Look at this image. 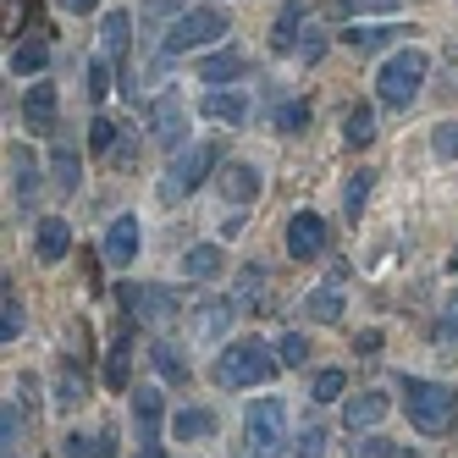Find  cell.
<instances>
[{
	"mask_svg": "<svg viewBox=\"0 0 458 458\" xmlns=\"http://www.w3.org/2000/svg\"><path fill=\"white\" fill-rule=\"evenodd\" d=\"M403 409H409V425H414V431H425V437L458 431V392L442 386V381L403 376Z\"/></svg>",
	"mask_w": 458,
	"mask_h": 458,
	"instance_id": "6da1fadb",
	"label": "cell"
},
{
	"mask_svg": "<svg viewBox=\"0 0 458 458\" xmlns=\"http://www.w3.org/2000/svg\"><path fill=\"white\" fill-rule=\"evenodd\" d=\"M282 365V353L271 348V343H259V337H238L233 348H221V359H216V386H226V392H238V386H259L271 370Z\"/></svg>",
	"mask_w": 458,
	"mask_h": 458,
	"instance_id": "7a4b0ae2",
	"label": "cell"
},
{
	"mask_svg": "<svg viewBox=\"0 0 458 458\" xmlns=\"http://www.w3.org/2000/svg\"><path fill=\"white\" fill-rule=\"evenodd\" d=\"M425 72H431V55L425 50H398L381 67V78H376V94H381V106H392V111H409L414 106V94H420V83H425Z\"/></svg>",
	"mask_w": 458,
	"mask_h": 458,
	"instance_id": "3957f363",
	"label": "cell"
},
{
	"mask_svg": "<svg viewBox=\"0 0 458 458\" xmlns=\"http://www.w3.org/2000/svg\"><path fill=\"white\" fill-rule=\"evenodd\" d=\"M50 55H55V39L45 28V0H22V34L12 39V72L34 78L50 67Z\"/></svg>",
	"mask_w": 458,
	"mask_h": 458,
	"instance_id": "277c9868",
	"label": "cell"
},
{
	"mask_svg": "<svg viewBox=\"0 0 458 458\" xmlns=\"http://www.w3.org/2000/svg\"><path fill=\"white\" fill-rule=\"evenodd\" d=\"M216 160H221V144H188L177 160H172V166H166V182H160V199H166V205H177V199H188V193L193 188H199L205 177H210V166H216Z\"/></svg>",
	"mask_w": 458,
	"mask_h": 458,
	"instance_id": "5b68a950",
	"label": "cell"
},
{
	"mask_svg": "<svg viewBox=\"0 0 458 458\" xmlns=\"http://www.w3.org/2000/svg\"><path fill=\"white\" fill-rule=\"evenodd\" d=\"M226 34V12H216V6H188L177 22H172V34L160 39V61H172V55H182V50H193V45H210V39H221Z\"/></svg>",
	"mask_w": 458,
	"mask_h": 458,
	"instance_id": "8992f818",
	"label": "cell"
},
{
	"mask_svg": "<svg viewBox=\"0 0 458 458\" xmlns=\"http://www.w3.org/2000/svg\"><path fill=\"white\" fill-rule=\"evenodd\" d=\"M100 50L111 55V67H116V78H122V94H127V100H144L139 83H133V17H127V12H106V17H100Z\"/></svg>",
	"mask_w": 458,
	"mask_h": 458,
	"instance_id": "52a82bcc",
	"label": "cell"
},
{
	"mask_svg": "<svg viewBox=\"0 0 458 458\" xmlns=\"http://www.w3.org/2000/svg\"><path fill=\"white\" fill-rule=\"evenodd\" d=\"M249 453H293L287 447V403L254 398L249 403Z\"/></svg>",
	"mask_w": 458,
	"mask_h": 458,
	"instance_id": "ba28073f",
	"label": "cell"
},
{
	"mask_svg": "<svg viewBox=\"0 0 458 458\" xmlns=\"http://www.w3.org/2000/svg\"><path fill=\"white\" fill-rule=\"evenodd\" d=\"M144 127H149V139L160 149H177L188 139V111H182V100H177V94H155L149 111H144Z\"/></svg>",
	"mask_w": 458,
	"mask_h": 458,
	"instance_id": "9c48e42d",
	"label": "cell"
},
{
	"mask_svg": "<svg viewBox=\"0 0 458 458\" xmlns=\"http://www.w3.org/2000/svg\"><path fill=\"white\" fill-rule=\"evenodd\" d=\"M160 420H166V398L155 386H139L133 392V437H139V453H149V458L166 453L160 447Z\"/></svg>",
	"mask_w": 458,
	"mask_h": 458,
	"instance_id": "30bf717a",
	"label": "cell"
},
{
	"mask_svg": "<svg viewBox=\"0 0 458 458\" xmlns=\"http://www.w3.org/2000/svg\"><path fill=\"white\" fill-rule=\"evenodd\" d=\"M116 299H122V310L133 315V320H166V315H177V299L166 287H139V282H122L116 287Z\"/></svg>",
	"mask_w": 458,
	"mask_h": 458,
	"instance_id": "8fae6325",
	"label": "cell"
},
{
	"mask_svg": "<svg viewBox=\"0 0 458 458\" xmlns=\"http://www.w3.org/2000/svg\"><path fill=\"white\" fill-rule=\"evenodd\" d=\"M320 249H326V221L315 210H299L287 221V254L293 259H320Z\"/></svg>",
	"mask_w": 458,
	"mask_h": 458,
	"instance_id": "7c38bea8",
	"label": "cell"
},
{
	"mask_svg": "<svg viewBox=\"0 0 458 458\" xmlns=\"http://www.w3.org/2000/svg\"><path fill=\"white\" fill-rule=\"evenodd\" d=\"M133 254H139V216H116L106 226V266H133Z\"/></svg>",
	"mask_w": 458,
	"mask_h": 458,
	"instance_id": "4fadbf2b",
	"label": "cell"
},
{
	"mask_svg": "<svg viewBox=\"0 0 458 458\" xmlns=\"http://www.w3.org/2000/svg\"><path fill=\"white\" fill-rule=\"evenodd\" d=\"M22 122L34 127V133H55L61 106H55V89H50V83H34V89L22 94Z\"/></svg>",
	"mask_w": 458,
	"mask_h": 458,
	"instance_id": "5bb4252c",
	"label": "cell"
},
{
	"mask_svg": "<svg viewBox=\"0 0 458 458\" xmlns=\"http://www.w3.org/2000/svg\"><path fill=\"white\" fill-rule=\"evenodd\" d=\"M398 39H409V28H403V22H370V28H343V45H348V50H359V55H370V50H381V45H398Z\"/></svg>",
	"mask_w": 458,
	"mask_h": 458,
	"instance_id": "9a60e30c",
	"label": "cell"
},
{
	"mask_svg": "<svg viewBox=\"0 0 458 458\" xmlns=\"http://www.w3.org/2000/svg\"><path fill=\"white\" fill-rule=\"evenodd\" d=\"M310 6H315V0H287V6H282V17L271 22V50L282 55V50H299V28L310 22Z\"/></svg>",
	"mask_w": 458,
	"mask_h": 458,
	"instance_id": "2e32d148",
	"label": "cell"
},
{
	"mask_svg": "<svg viewBox=\"0 0 458 458\" xmlns=\"http://www.w3.org/2000/svg\"><path fill=\"white\" fill-rule=\"evenodd\" d=\"M221 193H226V210H233V205H254L259 199V172L249 166V160H233V166L221 172Z\"/></svg>",
	"mask_w": 458,
	"mask_h": 458,
	"instance_id": "e0dca14e",
	"label": "cell"
},
{
	"mask_svg": "<svg viewBox=\"0 0 458 458\" xmlns=\"http://www.w3.org/2000/svg\"><path fill=\"white\" fill-rule=\"evenodd\" d=\"M12 177H17V205H22V210H34V205H39V193H45V177H39L34 155H28L22 144L12 149Z\"/></svg>",
	"mask_w": 458,
	"mask_h": 458,
	"instance_id": "ac0fdd59",
	"label": "cell"
},
{
	"mask_svg": "<svg viewBox=\"0 0 458 458\" xmlns=\"http://www.w3.org/2000/svg\"><path fill=\"white\" fill-rule=\"evenodd\" d=\"M386 420V392H359L353 403H343V425L359 437V431H370V425Z\"/></svg>",
	"mask_w": 458,
	"mask_h": 458,
	"instance_id": "d6986e66",
	"label": "cell"
},
{
	"mask_svg": "<svg viewBox=\"0 0 458 458\" xmlns=\"http://www.w3.org/2000/svg\"><path fill=\"white\" fill-rule=\"evenodd\" d=\"M67 249H72V226L61 221V216H45V221H39V233H34V254L45 259V266H55V259L67 254Z\"/></svg>",
	"mask_w": 458,
	"mask_h": 458,
	"instance_id": "ffe728a7",
	"label": "cell"
},
{
	"mask_svg": "<svg viewBox=\"0 0 458 458\" xmlns=\"http://www.w3.org/2000/svg\"><path fill=\"white\" fill-rule=\"evenodd\" d=\"M243 72H249V55L243 50H216V55L199 61V78L205 83H238Z\"/></svg>",
	"mask_w": 458,
	"mask_h": 458,
	"instance_id": "44dd1931",
	"label": "cell"
},
{
	"mask_svg": "<svg viewBox=\"0 0 458 458\" xmlns=\"http://www.w3.org/2000/svg\"><path fill=\"white\" fill-rule=\"evenodd\" d=\"M233 315H238V304H233V299H210V304H199V310H193V337H199V343L221 337Z\"/></svg>",
	"mask_w": 458,
	"mask_h": 458,
	"instance_id": "7402d4cb",
	"label": "cell"
},
{
	"mask_svg": "<svg viewBox=\"0 0 458 458\" xmlns=\"http://www.w3.org/2000/svg\"><path fill=\"white\" fill-rule=\"evenodd\" d=\"M50 182H55V193H78V149L67 139L50 144Z\"/></svg>",
	"mask_w": 458,
	"mask_h": 458,
	"instance_id": "603a6c76",
	"label": "cell"
},
{
	"mask_svg": "<svg viewBox=\"0 0 458 458\" xmlns=\"http://www.w3.org/2000/svg\"><path fill=\"white\" fill-rule=\"evenodd\" d=\"M172 437H177V442H205V437H216V414H210V409H199V403L177 409V420H172Z\"/></svg>",
	"mask_w": 458,
	"mask_h": 458,
	"instance_id": "cb8c5ba5",
	"label": "cell"
},
{
	"mask_svg": "<svg viewBox=\"0 0 458 458\" xmlns=\"http://www.w3.org/2000/svg\"><path fill=\"white\" fill-rule=\"evenodd\" d=\"M310 320H326V326H332V320H343V266H337V276L332 282H326V287H315L310 293Z\"/></svg>",
	"mask_w": 458,
	"mask_h": 458,
	"instance_id": "d4e9b609",
	"label": "cell"
},
{
	"mask_svg": "<svg viewBox=\"0 0 458 458\" xmlns=\"http://www.w3.org/2000/svg\"><path fill=\"white\" fill-rule=\"evenodd\" d=\"M127 370H133V337L116 332V337H111V348H106V386H111V392H122V386H127Z\"/></svg>",
	"mask_w": 458,
	"mask_h": 458,
	"instance_id": "484cf974",
	"label": "cell"
},
{
	"mask_svg": "<svg viewBox=\"0 0 458 458\" xmlns=\"http://www.w3.org/2000/svg\"><path fill=\"white\" fill-rule=\"evenodd\" d=\"M122 139H127V127H116L111 116L94 111V122H89V149H94V160H116Z\"/></svg>",
	"mask_w": 458,
	"mask_h": 458,
	"instance_id": "4316f807",
	"label": "cell"
},
{
	"mask_svg": "<svg viewBox=\"0 0 458 458\" xmlns=\"http://www.w3.org/2000/svg\"><path fill=\"white\" fill-rule=\"evenodd\" d=\"M343 144L348 149H370L376 144V111L370 106H348V116H343Z\"/></svg>",
	"mask_w": 458,
	"mask_h": 458,
	"instance_id": "83f0119b",
	"label": "cell"
},
{
	"mask_svg": "<svg viewBox=\"0 0 458 458\" xmlns=\"http://www.w3.org/2000/svg\"><path fill=\"white\" fill-rule=\"evenodd\" d=\"M83 398H89L83 365H78V359H67V365H61V381H55V409H78Z\"/></svg>",
	"mask_w": 458,
	"mask_h": 458,
	"instance_id": "f1b7e54d",
	"label": "cell"
},
{
	"mask_svg": "<svg viewBox=\"0 0 458 458\" xmlns=\"http://www.w3.org/2000/svg\"><path fill=\"white\" fill-rule=\"evenodd\" d=\"M233 304L238 310H266V266H243V276L233 287Z\"/></svg>",
	"mask_w": 458,
	"mask_h": 458,
	"instance_id": "f546056e",
	"label": "cell"
},
{
	"mask_svg": "<svg viewBox=\"0 0 458 458\" xmlns=\"http://www.w3.org/2000/svg\"><path fill=\"white\" fill-rule=\"evenodd\" d=\"M182 271H188L193 282H210V276H221V249H216V243H193V249L182 254Z\"/></svg>",
	"mask_w": 458,
	"mask_h": 458,
	"instance_id": "4dcf8cb0",
	"label": "cell"
},
{
	"mask_svg": "<svg viewBox=\"0 0 458 458\" xmlns=\"http://www.w3.org/2000/svg\"><path fill=\"white\" fill-rule=\"evenodd\" d=\"M370 193H376V172H370V166L348 177V188H343V210H348V221H359V216H365Z\"/></svg>",
	"mask_w": 458,
	"mask_h": 458,
	"instance_id": "1f68e13d",
	"label": "cell"
},
{
	"mask_svg": "<svg viewBox=\"0 0 458 458\" xmlns=\"http://www.w3.org/2000/svg\"><path fill=\"white\" fill-rule=\"evenodd\" d=\"M149 365L160 370V381H172V386H188V365H182L177 343H155V348H149Z\"/></svg>",
	"mask_w": 458,
	"mask_h": 458,
	"instance_id": "d6a6232c",
	"label": "cell"
},
{
	"mask_svg": "<svg viewBox=\"0 0 458 458\" xmlns=\"http://www.w3.org/2000/svg\"><path fill=\"white\" fill-rule=\"evenodd\" d=\"M205 111L216 116V122H243L249 116V100H243V94H233V89H221V94H205Z\"/></svg>",
	"mask_w": 458,
	"mask_h": 458,
	"instance_id": "836d02e7",
	"label": "cell"
},
{
	"mask_svg": "<svg viewBox=\"0 0 458 458\" xmlns=\"http://www.w3.org/2000/svg\"><path fill=\"white\" fill-rule=\"evenodd\" d=\"M111 78H116V67H111V55L100 50V55L89 61V100H94V111L111 100Z\"/></svg>",
	"mask_w": 458,
	"mask_h": 458,
	"instance_id": "e575fe53",
	"label": "cell"
},
{
	"mask_svg": "<svg viewBox=\"0 0 458 458\" xmlns=\"http://www.w3.org/2000/svg\"><path fill=\"white\" fill-rule=\"evenodd\" d=\"M304 122H310V106H304V100H282V106L271 111V127H276V133H299Z\"/></svg>",
	"mask_w": 458,
	"mask_h": 458,
	"instance_id": "d590c367",
	"label": "cell"
},
{
	"mask_svg": "<svg viewBox=\"0 0 458 458\" xmlns=\"http://www.w3.org/2000/svg\"><path fill=\"white\" fill-rule=\"evenodd\" d=\"M12 337H22V304H17V293L6 282V304H0V343H12Z\"/></svg>",
	"mask_w": 458,
	"mask_h": 458,
	"instance_id": "8d00e7d4",
	"label": "cell"
},
{
	"mask_svg": "<svg viewBox=\"0 0 458 458\" xmlns=\"http://www.w3.org/2000/svg\"><path fill=\"white\" fill-rule=\"evenodd\" d=\"M409 447H398V442H386V437H365L359 431V447H353V458H403Z\"/></svg>",
	"mask_w": 458,
	"mask_h": 458,
	"instance_id": "74e56055",
	"label": "cell"
},
{
	"mask_svg": "<svg viewBox=\"0 0 458 458\" xmlns=\"http://www.w3.org/2000/svg\"><path fill=\"white\" fill-rule=\"evenodd\" d=\"M276 353H282V365H287V370H299L304 359H310V337H304V332H287V337L276 343Z\"/></svg>",
	"mask_w": 458,
	"mask_h": 458,
	"instance_id": "f35d334b",
	"label": "cell"
},
{
	"mask_svg": "<svg viewBox=\"0 0 458 458\" xmlns=\"http://www.w3.org/2000/svg\"><path fill=\"white\" fill-rule=\"evenodd\" d=\"M343 386H348L343 370H320L315 386H310V398H315V403H332V398H343Z\"/></svg>",
	"mask_w": 458,
	"mask_h": 458,
	"instance_id": "ab89813d",
	"label": "cell"
},
{
	"mask_svg": "<svg viewBox=\"0 0 458 458\" xmlns=\"http://www.w3.org/2000/svg\"><path fill=\"white\" fill-rule=\"evenodd\" d=\"M431 149H437V160H458V122H437Z\"/></svg>",
	"mask_w": 458,
	"mask_h": 458,
	"instance_id": "60d3db41",
	"label": "cell"
},
{
	"mask_svg": "<svg viewBox=\"0 0 458 458\" xmlns=\"http://www.w3.org/2000/svg\"><path fill=\"white\" fill-rule=\"evenodd\" d=\"M193 0H149L144 6V22H160V17H172V12H188Z\"/></svg>",
	"mask_w": 458,
	"mask_h": 458,
	"instance_id": "b9f144b4",
	"label": "cell"
},
{
	"mask_svg": "<svg viewBox=\"0 0 458 458\" xmlns=\"http://www.w3.org/2000/svg\"><path fill=\"white\" fill-rule=\"evenodd\" d=\"M326 447V425L315 420V425H304V431H299V447H293V453H320Z\"/></svg>",
	"mask_w": 458,
	"mask_h": 458,
	"instance_id": "7bdbcfd3",
	"label": "cell"
},
{
	"mask_svg": "<svg viewBox=\"0 0 458 458\" xmlns=\"http://www.w3.org/2000/svg\"><path fill=\"white\" fill-rule=\"evenodd\" d=\"M353 12H392V0H337V17H353Z\"/></svg>",
	"mask_w": 458,
	"mask_h": 458,
	"instance_id": "ee69618b",
	"label": "cell"
},
{
	"mask_svg": "<svg viewBox=\"0 0 458 458\" xmlns=\"http://www.w3.org/2000/svg\"><path fill=\"white\" fill-rule=\"evenodd\" d=\"M0 447H6V453L17 447V409H12V403L0 409Z\"/></svg>",
	"mask_w": 458,
	"mask_h": 458,
	"instance_id": "f6af8a7d",
	"label": "cell"
},
{
	"mask_svg": "<svg viewBox=\"0 0 458 458\" xmlns=\"http://www.w3.org/2000/svg\"><path fill=\"white\" fill-rule=\"evenodd\" d=\"M299 55H304V61H320V55H326V28H310L304 45H299Z\"/></svg>",
	"mask_w": 458,
	"mask_h": 458,
	"instance_id": "bcb514c9",
	"label": "cell"
},
{
	"mask_svg": "<svg viewBox=\"0 0 458 458\" xmlns=\"http://www.w3.org/2000/svg\"><path fill=\"white\" fill-rule=\"evenodd\" d=\"M55 6H61V12H72V17H89L94 6H100V0H55Z\"/></svg>",
	"mask_w": 458,
	"mask_h": 458,
	"instance_id": "7dc6e473",
	"label": "cell"
},
{
	"mask_svg": "<svg viewBox=\"0 0 458 458\" xmlns=\"http://www.w3.org/2000/svg\"><path fill=\"white\" fill-rule=\"evenodd\" d=\"M238 233H243V205H238L233 216H226V221H221V238H238Z\"/></svg>",
	"mask_w": 458,
	"mask_h": 458,
	"instance_id": "c3c4849f",
	"label": "cell"
},
{
	"mask_svg": "<svg viewBox=\"0 0 458 458\" xmlns=\"http://www.w3.org/2000/svg\"><path fill=\"white\" fill-rule=\"evenodd\" d=\"M353 348H359V353H376V348H381V332H365V337H359Z\"/></svg>",
	"mask_w": 458,
	"mask_h": 458,
	"instance_id": "681fc988",
	"label": "cell"
}]
</instances>
